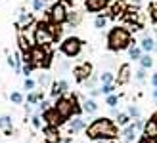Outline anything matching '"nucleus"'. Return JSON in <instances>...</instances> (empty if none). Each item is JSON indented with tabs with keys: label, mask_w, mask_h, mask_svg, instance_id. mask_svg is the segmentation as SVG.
I'll return each mask as SVG.
<instances>
[{
	"label": "nucleus",
	"mask_w": 157,
	"mask_h": 143,
	"mask_svg": "<svg viewBox=\"0 0 157 143\" xmlns=\"http://www.w3.org/2000/svg\"><path fill=\"white\" fill-rule=\"evenodd\" d=\"M119 126L111 118H94L86 126V138L92 141H104V139H117L119 138Z\"/></svg>",
	"instance_id": "nucleus-1"
},
{
	"label": "nucleus",
	"mask_w": 157,
	"mask_h": 143,
	"mask_svg": "<svg viewBox=\"0 0 157 143\" xmlns=\"http://www.w3.org/2000/svg\"><path fill=\"white\" fill-rule=\"evenodd\" d=\"M130 46H136V40L130 36V31L124 27H113L107 33V48L111 52H123Z\"/></svg>",
	"instance_id": "nucleus-2"
},
{
	"label": "nucleus",
	"mask_w": 157,
	"mask_h": 143,
	"mask_svg": "<svg viewBox=\"0 0 157 143\" xmlns=\"http://www.w3.org/2000/svg\"><path fill=\"white\" fill-rule=\"evenodd\" d=\"M54 107H56V111L63 118H67V120L71 116L82 115V107H81L78 97L75 94H71V95H59V97L56 99V103H54Z\"/></svg>",
	"instance_id": "nucleus-3"
},
{
	"label": "nucleus",
	"mask_w": 157,
	"mask_h": 143,
	"mask_svg": "<svg viewBox=\"0 0 157 143\" xmlns=\"http://www.w3.org/2000/svg\"><path fill=\"white\" fill-rule=\"evenodd\" d=\"M29 59L33 61V65H35L36 69H48V67L52 65V53L48 52V48L36 46V44L31 48Z\"/></svg>",
	"instance_id": "nucleus-4"
},
{
	"label": "nucleus",
	"mask_w": 157,
	"mask_h": 143,
	"mask_svg": "<svg viewBox=\"0 0 157 143\" xmlns=\"http://www.w3.org/2000/svg\"><path fill=\"white\" fill-rule=\"evenodd\" d=\"M33 40L36 46H42V48H50L54 44V35L50 31V23H36V27L33 31Z\"/></svg>",
	"instance_id": "nucleus-5"
},
{
	"label": "nucleus",
	"mask_w": 157,
	"mask_h": 143,
	"mask_svg": "<svg viewBox=\"0 0 157 143\" xmlns=\"http://www.w3.org/2000/svg\"><path fill=\"white\" fill-rule=\"evenodd\" d=\"M82 40L78 36H67L61 40V46H59V50L61 53L65 55V57H77L78 53L82 52Z\"/></svg>",
	"instance_id": "nucleus-6"
},
{
	"label": "nucleus",
	"mask_w": 157,
	"mask_h": 143,
	"mask_svg": "<svg viewBox=\"0 0 157 143\" xmlns=\"http://www.w3.org/2000/svg\"><path fill=\"white\" fill-rule=\"evenodd\" d=\"M67 6L65 2H56L50 12H48V17H50V23H56V25H63V23L67 21Z\"/></svg>",
	"instance_id": "nucleus-7"
},
{
	"label": "nucleus",
	"mask_w": 157,
	"mask_h": 143,
	"mask_svg": "<svg viewBox=\"0 0 157 143\" xmlns=\"http://www.w3.org/2000/svg\"><path fill=\"white\" fill-rule=\"evenodd\" d=\"M42 120L48 124V126H58V128H59L61 124H65V122H67V118L61 116L58 111H56V107L52 105L48 111H44V113H42Z\"/></svg>",
	"instance_id": "nucleus-8"
},
{
	"label": "nucleus",
	"mask_w": 157,
	"mask_h": 143,
	"mask_svg": "<svg viewBox=\"0 0 157 143\" xmlns=\"http://www.w3.org/2000/svg\"><path fill=\"white\" fill-rule=\"evenodd\" d=\"M94 75V67H92V63H82V65H78L73 69V78H75V82L78 84H84L86 78H90Z\"/></svg>",
	"instance_id": "nucleus-9"
},
{
	"label": "nucleus",
	"mask_w": 157,
	"mask_h": 143,
	"mask_svg": "<svg viewBox=\"0 0 157 143\" xmlns=\"http://www.w3.org/2000/svg\"><path fill=\"white\" fill-rule=\"evenodd\" d=\"M111 0H84V10L88 13H100L109 6Z\"/></svg>",
	"instance_id": "nucleus-10"
},
{
	"label": "nucleus",
	"mask_w": 157,
	"mask_h": 143,
	"mask_svg": "<svg viewBox=\"0 0 157 143\" xmlns=\"http://www.w3.org/2000/svg\"><path fill=\"white\" fill-rule=\"evenodd\" d=\"M42 134H44V141L46 143H59L61 141L58 126H48V124H46L44 128H42Z\"/></svg>",
	"instance_id": "nucleus-11"
},
{
	"label": "nucleus",
	"mask_w": 157,
	"mask_h": 143,
	"mask_svg": "<svg viewBox=\"0 0 157 143\" xmlns=\"http://www.w3.org/2000/svg\"><path fill=\"white\" fill-rule=\"evenodd\" d=\"M130 78H132V69H130L128 63H124V65H121L119 73H117V76H115V82L119 86H124V84L130 82Z\"/></svg>",
	"instance_id": "nucleus-12"
},
{
	"label": "nucleus",
	"mask_w": 157,
	"mask_h": 143,
	"mask_svg": "<svg viewBox=\"0 0 157 143\" xmlns=\"http://www.w3.org/2000/svg\"><path fill=\"white\" fill-rule=\"evenodd\" d=\"M82 130H86V122H84V118L81 115H77L75 118H71V122L67 124V134L73 136V134H78Z\"/></svg>",
	"instance_id": "nucleus-13"
},
{
	"label": "nucleus",
	"mask_w": 157,
	"mask_h": 143,
	"mask_svg": "<svg viewBox=\"0 0 157 143\" xmlns=\"http://www.w3.org/2000/svg\"><path fill=\"white\" fill-rule=\"evenodd\" d=\"M140 48L146 52V53H151L155 52V38H151L147 33H144V38L140 40Z\"/></svg>",
	"instance_id": "nucleus-14"
},
{
	"label": "nucleus",
	"mask_w": 157,
	"mask_h": 143,
	"mask_svg": "<svg viewBox=\"0 0 157 143\" xmlns=\"http://www.w3.org/2000/svg\"><path fill=\"white\" fill-rule=\"evenodd\" d=\"M142 136H147V138H155L157 139V122L153 118H150L146 124H144V130H142Z\"/></svg>",
	"instance_id": "nucleus-15"
},
{
	"label": "nucleus",
	"mask_w": 157,
	"mask_h": 143,
	"mask_svg": "<svg viewBox=\"0 0 157 143\" xmlns=\"http://www.w3.org/2000/svg\"><path fill=\"white\" fill-rule=\"evenodd\" d=\"M123 138H124V141H128V143H132L136 138H138V128L134 124H128V126H124V130H123Z\"/></svg>",
	"instance_id": "nucleus-16"
},
{
	"label": "nucleus",
	"mask_w": 157,
	"mask_h": 143,
	"mask_svg": "<svg viewBox=\"0 0 157 143\" xmlns=\"http://www.w3.org/2000/svg\"><path fill=\"white\" fill-rule=\"evenodd\" d=\"M31 21H33V15H31L25 8H19L17 10V23L19 25H29Z\"/></svg>",
	"instance_id": "nucleus-17"
},
{
	"label": "nucleus",
	"mask_w": 157,
	"mask_h": 143,
	"mask_svg": "<svg viewBox=\"0 0 157 143\" xmlns=\"http://www.w3.org/2000/svg\"><path fill=\"white\" fill-rule=\"evenodd\" d=\"M82 111L86 115H94L98 111V103H96V99L94 97H90V99H86L84 101V105H82Z\"/></svg>",
	"instance_id": "nucleus-18"
},
{
	"label": "nucleus",
	"mask_w": 157,
	"mask_h": 143,
	"mask_svg": "<svg viewBox=\"0 0 157 143\" xmlns=\"http://www.w3.org/2000/svg\"><path fill=\"white\" fill-rule=\"evenodd\" d=\"M42 99H44L42 90H38V92L33 90V92H29V95H27V99H25V101L31 103V105H36V103H38V101H42Z\"/></svg>",
	"instance_id": "nucleus-19"
},
{
	"label": "nucleus",
	"mask_w": 157,
	"mask_h": 143,
	"mask_svg": "<svg viewBox=\"0 0 157 143\" xmlns=\"http://www.w3.org/2000/svg\"><path fill=\"white\" fill-rule=\"evenodd\" d=\"M142 53H144V50H142L140 46H130V48H128V57H130L132 61H140Z\"/></svg>",
	"instance_id": "nucleus-20"
},
{
	"label": "nucleus",
	"mask_w": 157,
	"mask_h": 143,
	"mask_svg": "<svg viewBox=\"0 0 157 143\" xmlns=\"http://www.w3.org/2000/svg\"><path fill=\"white\" fill-rule=\"evenodd\" d=\"M140 67H144V69H151L153 67V57L150 53H142V57H140Z\"/></svg>",
	"instance_id": "nucleus-21"
},
{
	"label": "nucleus",
	"mask_w": 157,
	"mask_h": 143,
	"mask_svg": "<svg viewBox=\"0 0 157 143\" xmlns=\"http://www.w3.org/2000/svg\"><path fill=\"white\" fill-rule=\"evenodd\" d=\"M115 122H117V126H128L130 124V115L128 113H119L115 116Z\"/></svg>",
	"instance_id": "nucleus-22"
},
{
	"label": "nucleus",
	"mask_w": 157,
	"mask_h": 143,
	"mask_svg": "<svg viewBox=\"0 0 157 143\" xmlns=\"http://www.w3.org/2000/svg\"><path fill=\"white\" fill-rule=\"evenodd\" d=\"M12 124H13V118L10 115H2V116H0V130L12 128Z\"/></svg>",
	"instance_id": "nucleus-23"
},
{
	"label": "nucleus",
	"mask_w": 157,
	"mask_h": 143,
	"mask_svg": "<svg viewBox=\"0 0 157 143\" xmlns=\"http://www.w3.org/2000/svg\"><path fill=\"white\" fill-rule=\"evenodd\" d=\"M105 25H107V15L105 13H98L96 19H94V27H96V29H104Z\"/></svg>",
	"instance_id": "nucleus-24"
},
{
	"label": "nucleus",
	"mask_w": 157,
	"mask_h": 143,
	"mask_svg": "<svg viewBox=\"0 0 157 143\" xmlns=\"http://www.w3.org/2000/svg\"><path fill=\"white\" fill-rule=\"evenodd\" d=\"M50 95L52 97H59V95H63V90H61V86H59V82H52L50 84Z\"/></svg>",
	"instance_id": "nucleus-25"
},
{
	"label": "nucleus",
	"mask_w": 157,
	"mask_h": 143,
	"mask_svg": "<svg viewBox=\"0 0 157 143\" xmlns=\"http://www.w3.org/2000/svg\"><path fill=\"white\" fill-rule=\"evenodd\" d=\"M98 80H100V76H96V75H92L90 78H86V80H84V90H94V88H96V84H98Z\"/></svg>",
	"instance_id": "nucleus-26"
},
{
	"label": "nucleus",
	"mask_w": 157,
	"mask_h": 143,
	"mask_svg": "<svg viewBox=\"0 0 157 143\" xmlns=\"http://www.w3.org/2000/svg\"><path fill=\"white\" fill-rule=\"evenodd\" d=\"M100 82L101 84H111V82H115V75L109 73V71H104V73L100 75Z\"/></svg>",
	"instance_id": "nucleus-27"
},
{
	"label": "nucleus",
	"mask_w": 157,
	"mask_h": 143,
	"mask_svg": "<svg viewBox=\"0 0 157 143\" xmlns=\"http://www.w3.org/2000/svg\"><path fill=\"white\" fill-rule=\"evenodd\" d=\"M67 21L71 23V27H77L78 23H81V13L78 12H69L67 13Z\"/></svg>",
	"instance_id": "nucleus-28"
},
{
	"label": "nucleus",
	"mask_w": 157,
	"mask_h": 143,
	"mask_svg": "<svg viewBox=\"0 0 157 143\" xmlns=\"http://www.w3.org/2000/svg\"><path fill=\"white\" fill-rule=\"evenodd\" d=\"M29 120H31V124H33V128H35V130H40L42 118H40V113H38V111H36V113H33V115H31V118H29Z\"/></svg>",
	"instance_id": "nucleus-29"
},
{
	"label": "nucleus",
	"mask_w": 157,
	"mask_h": 143,
	"mask_svg": "<svg viewBox=\"0 0 157 143\" xmlns=\"http://www.w3.org/2000/svg\"><path fill=\"white\" fill-rule=\"evenodd\" d=\"M127 113L130 115V118H140V116H142V109H140L138 105H128Z\"/></svg>",
	"instance_id": "nucleus-30"
},
{
	"label": "nucleus",
	"mask_w": 157,
	"mask_h": 143,
	"mask_svg": "<svg viewBox=\"0 0 157 143\" xmlns=\"http://www.w3.org/2000/svg\"><path fill=\"white\" fill-rule=\"evenodd\" d=\"M10 101L15 103V105H21V103H23V95H21V92H17V90L10 92Z\"/></svg>",
	"instance_id": "nucleus-31"
},
{
	"label": "nucleus",
	"mask_w": 157,
	"mask_h": 143,
	"mask_svg": "<svg viewBox=\"0 0 157 143\" xmlns=\"http://www.w3.org/2000/svg\"><path fill=\"white\" fill-rule=\"evenodd\" d=\"M105 103L109 107H117L119 105V95H115V94H109L107 97H105Z\"/></svg>",
	"instance_id": "nucleus-32"
},
{
	"label": "nucleus",
	"mask_w": 157,
	"mask_h": 143,
	"mask_svg": "<svg viewBox=\"0 0 157 143\" xmlns=\"http://www.w3.org/2000/svg\"><path fill=\"white\" fill-rule=\"evenodd\" d=\"M23 88H25V92H33V90L36 88V80H33V78H25Z\"/></svg>",
	"instance_id": "nucleus-33"
},
{
	"label": "nucleus",
	"mask_w": 157,
	"mask_h": 143,
	"mask_svg": "<svg viewBox=\"0 0 157 143\" xmlns=\"http://www.w3.org/2000/svg\"><path fill=\"white\" fill-rule=\"evenodd\" d=\"M146 71L147 69H144V67H140L138 71H134V78L138 82H144V78H146Z\"/></svg>",
	"instance_id": "nucleus-34"
},
{
	"label": "nucleus",
	"mask_w": 157,
	"mask_h": 143,
	"mask_svg": "<svg viewBox=\"0 0 157 143\" xmlns=\"http://www.w3.org/2000/svg\"><path fill=\"white\" fill-rule=\"evenodd\" d=\"M113 92H115V82H111V84H101V94L109 95V94H113Z\"/></svg>",
	"instance_id": "nucleus-35"
},
{
	"label": "nucleus",
	"mask_w": 157,
	"mask_h": 143,
	"mask_svg": "<svg viewBox=\"0 0 157 143\" xmlns=\"http://www.w3.org/2000/svg\"><path fill=\"white\" fill-rule=\"evenodd\" d=\"M38 84H40V88H46V86H48L50 84V76L48 75H40V78H38Z\"/></svg>",
	"instance_id": "nucleus-36"
},
{
	"label": "nucleus",
	"mask_w": 157,
	"mask_h": 143,
	"mask_svg": "<svg viewBox=\"0 0 157 143\" xmlns=\"http://www.w3.org/2000/svg\"><path fill=\"white\" fill-rule=\"evenodd\" d=\"M50 107H52V103L46 101V99H42V101H40V107H38V113H44V111H48Z\"/></svg>",
	"instance_id": "nucleus-37"
},
{
	"label": "nucleus",
	"mask_w": 157,
	"mask_h": 143,
	"mask_svg": "<svg viewBox=\"0 0 157 143\" xmlns=\"http://www.w3.org/2000/svg\"><path fill=\"white\" fill-rule=\"evenodd\" d=\"M150 13H151V19L155 23V27H157V4H151L150 6Z\"/></svg>",
	"instance_id": "nucleus-38"
},
{
	"label": "nucleus",
	"mask_w": 157,
	"mask_h": 143,
	"mask_svg": "<svg viewBox=\"0 0 157 143\" xmlns=\"http://www.w3.org/2000/svg\"><path fill=\"white\" fill-rule=\"evenodd\" d=\"M44 8V0H33V10L35 12H40Z\"/></svg>",
	"instance_id": "nucleus-39"
},
{
	"label": "nucleus",
	"mask_w": 157,
	"mask_h": 143,
	"mask_svg": "<svg viewBox=\"0 0 157 143\" xmlns=\"http://www.w3.org/2000/svg\"><path fill=\"white\" fill-rule=\"evenodd\" d=\"M138 143H157V139L155 138H147V136H142L138 139Z\"/></svg>",
	"instance_id": "nucleus-40"
},
{
	"label": "nucleus",
	"mask_w": 157,
	"mask_h": 143,
	"mask_svg": "<svg viewBox=\"0 0 157 143\" xmlns=\"http://www.w3.org/2000/svg\"><path fill=\"white\" fill-rule=\"evenodd\" d=\"M144 120H142V118H136V120H134V126H136V128H138V132H142L144 130Z\"/></svg>",
	"instance_id": "nucleus-41"
},
{
	"label": "nucleus",
	"mask_w": 157,
	"mask_h": 143,
	"mask_svg": "<svg viewBox=\"0 0 157 143\" xmlns=\"http://www.w3.org/2000/svg\"><path fill=\"white\" fill-rule=\"evenodd\" d=\"M59 86H61V90H63V94H67L69 90H71V88H69V82H67V80H59Z\"/></svg>",
	"instance_id": "nucleus-42"
},
{
	"label": "nucleus",
	"mask_w": 157,
	"mask_h": 143,
	"mask_svg": "<svg viewBox=\"0 0 157 143\" xmlns=\"http://www.w3.org/2000/svg\"><path fill=\"white\" fill-rule=\"evenodd\" d=\"M13 134H15V130H13V128H8V130H4V136H6V138L13 136Z\"/></svg>",
	"instance_id": "nucleus-43"
},
{
	"label": "nucleus",
	"mask_w": 157,
	"mask_h": 143,
	"mask_svg": "<svg viewBox=\"0 0 157 143\" xmlns=\"http://www.w3.org/2000/svg\"><path fill=\"white\" fill-rule=\"evenodd\" d=\"M151 86H153V88H157V73L151 75Z\"/></svg>",
	"instance_id": "nucleus-44"
},
{
	"label": "nucleus",
	"mask_w": 157,
	"mask_h": 143,
	"mask_svg": "<svg viewBox=\"0 0 157 143\" xmlns=\"http://www.w3.org/2000/svg\"><path fill=\"white\" fill-rule=\"evenodd\" d=\"M100 94H101V90H90V95H92V97H98Z\"/></svg>",
	"instance_id": "nucleus-45"
},
{
	"label": "nucleus",
	"mask_w": 157,
	"mask_h": 143,
	"mask_svg": "<svg viewBox=\"0 0 157 143\" xmlns=\"http://www.w3.org/2000/svg\"><path fill=\"white\" fill-rule=\"evenodd\" d=\"M59 143H71V136H67V138H61Z\"/></svg>",
	"instance_id": "nucleus-46"
},
{
	"label": "nucleus",
	"mask_w": 157,
	"mask_h": 143,
	"mask_svg": "<svg viewBox=\"0 0 157 143\" xmlns=\"http://www.w3.org/2000/svg\"><path fill=\"white\" fill-rule=\"evenodd\" d=\"M117 115H119V111H117V107H111V116H113V118H115V116H117Z\"/></svg>",
	"instance_id": "nucleus-47"
},
{
	"label": "nucleus",
	"mask_w": 157,
	"mask_h": 143,
	"mask_svg": "<svg viewBox=\"0 0 157 143\" xmlns=\"http://www.w3.org/2000/svg\"><path fill=\"white\" fill-rule=\"evenodd\" d=\"M153 99H155V103H157V88H153Z\"/></svg>",
	"instance_id": "nucleus-48"
},
{
	"label": "nucleus",
	"mask_w": 157,
	"mask_h": 143,
	"mask_svg": "<svg viewBox=\"0 0 157 143\" xmlns=\"http://www.w3.org/2000/svg\"><path fill=\"white\" fill-rule=\"evenodd\" d=\"M151 118H153V120H155V122H157V111H155V113H153V115H151Z\"/></svg>",
	"instance_id": "nucleus-49"
},
{
	"label": "nucleus",
	"mask_w": 157,
	"mask_h": 143,
	"mask_svg": "<svg viewBox=\"0 0 157 143\" xmlns=\"http://www.w3.org/2000/svg\"><path fill=\"white\" fill-rule=\"evenodd\" d=\"M44 2H50V0H44Z\"/></svg>",
	"instance_id": "nucleus-50"
},
{
	"label": "nucleus",
	"mask_w": 157,
	"mask_h": 143,
	"mask_svg": "<svg viewBox=\"0 0 157 143\" xmlns=\"http://www.w3.org/2000/svg\"><path fill=\"white\" fill-rule=\"evenodd\" d=\"M67 2H71V0H67Z\"/></svg>",
	"instance_id": "nucleus-51"
},
{
	"label": "nucleus",
	"mask_w": 157,
	"mask_h": 143,
	"mask_svg": "<svg viewBox=\"0 0 157 143\" xmlns=\"http://www.w3.org/2000/svg\"><path fill=\"white\" fill-rule=\"evenodd\" d=\"M124 143H128V141H124Z\"/></svg>",
	"instance_id": "nucleus-52"
},
{
	"label": "nucleus",
	"mask_w": 157,
	"mask_h": 143,
	"mask_svg": "<svg viewBox=\"0 0 157 143\" xmlns=\"http://www.w3.org/2000/svg\"><path fill=\"white\" fill-rule=\"evenodd\" d=\"M82 143H84V141H82Z\"/></svg>",
	"instance_id": "nucleus-53"
}]
</instances>
